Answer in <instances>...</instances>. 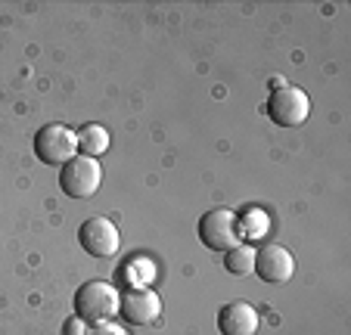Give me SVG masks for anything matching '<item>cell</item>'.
<instances>
[{
    "instance_id": "cell-1",
    "label": "cell",
    "mask_w": 351,
    "mask_h": 335,
    "mask_svg": "<svg viewBox=\"0 0 351 335\" xmlns=\"http://www.w3.org/2000/svg\"><path fill=\"white\" fill-rule=\"evenodd\" d=\"M121 295L115 292V286L109 283H84L75 292V317H81L84 323H106L109 317L119 314Z\"/></svg>"
},
{
    "instance_id": "cell-2",
    "label": "cell",
    "mask_w": 351,
    "mask_h": 335,
    "mask_svg": "<svg viewBox=\"0 0 351 335\" xmlns=\"http://www.w3.org/2000/svg\"><path fill=\"white\" fill-rule=\"evenodd\" d=\"M103 184V168L90 156H75L62 164L60 186L69 199H90Z\"/></svg>"
},
{
    "instance_id": "cell-3",
    "label": "cell",
    "mask_w": 351,
    "mask_h": 335,
    "mask_svg": "<svg viewBox=\"0 0 351 335\" xmlns=\"http://www.w3.org/2000/svg\"><path fill=\"white\" fill-rule=\"evenodd\" d=\"M199 239L212 251H230L237 249L239 239V221L230 208H212L199 221Z\"/></svg>"
},
{
    "instance_id": "cell-4",
    "label": "cell",
    "mask_w": 351,
    "mask_h": 335,
    "mask_svg": "<svg viewBox=\"0 0 351 335\" xmlns=\"http://www.w3.org/2000/svg\"><path fill=\"white\" fill-rule=\"evenodd\" d=\"M34 156L44 164H66L69 158L78 156V137L66 125H44L34 134Z\"/></svg>"
},
{
    "instance_id": "cell-5",
    "label": "cell",
    "mask_w": 351,
    "mask_h": 335,
    "mask_svg": "<svg viewBox=\"0 0 351 335\" xmlns=\"http://www.w3.org/2000/svg\"><path fill=\"white\" fill-rule=\"evenodd\" d=\"M308 115H311V99L302 87H283V90H274L267 99V119L280 127H298L305 125Z\"/></svg>"
},
{
    "instance_id": "cell-6",
    "label": "cell",
    "mask_w": 351,
    "mask_h": 335,
    "mask_svg": "<svg viewBox=\"0 0 351 335\" xmlns=\"http://www.w3.org/2000/svg\"><path fill=\"white\" fill-rule=\"evenodd\" d=\"M78 243L90 258H112L121 245V236L109 217H87L78 227Z\"/></svg>"
},
{
    "instance_id": "cell-7",
    "label": "cell",
    "mask_w": 351,
    "mask_h": 335,
    "mask_svg": "<svg viewBox=\"0 0 351 335\" xmlns=\"http://www.w3.org/2000/svg\"><path fill=\"white\" fill-rule=\"evenodd\" d=\"M252 270L265 280V283L286 286L292 280V273H295V258H292L289 249H283V245L267 243L255 251V267Z\"/></svg>"
},
{
    "instance_id": "cell-8",
    "label": "cell",
    "mask_w": 351,
    "mask_h": 335,
    "mask_svg": "<svg viewBox=\"0 0 351 335\" xmlns=\"http://www.w3.org/2000/svg\"><path fill=\"white\" fill-rule=\"evenodd\" d=\"M119 314L125 317L131 326H146V323L159 320L162 301L153 289H128L119 301Z\"/></svg>"
},
{
    "instance_id": "cell-9",
    "label": "cell",
    "mask_w": 351,
    "mask_h": 335,
    "mask_svg": "<svg viewBox=\"0 0 351 335\" xmlns=\"http://www.w3.org/2000/svg\"><path fill=\"white\" fill-rule=\"evenodd\" d=\"M221 335H255L258 332V310L249 301H230L218 310Z\"/></svg>"
},
{
    "instance_id": "cell-10",
    "label": "cell",
    "mask_w": 351,
    "mask_h": 335,
    "mask_svg": "<svg viewBox=\"0 0 351 335\" xmlns=\"http://www.w3.org/2000/svg\"><path fill=\"white\" fill-rule=\"evenodd\" d=\"M75 137H78V149L90 158L103 156V152L109 149V131L103 125H84Z\"/></svg>"
},
{
    "instance_id": "cell-11",
    "label": "cell",
    "mask_w": 351,
    "mask_h": 335,
    "mask_svg": "<svg viewBox=\"0 0 351 335\" xmlns=\"http://www.w3.org/2000/svg\"><path fill=\"white\" fill-rule=\"evenodd\" d=\"M237 221H239V239H243V243H258V239H265L267 214L261 208H249L243 217H237Z\"/></svg>"
},
{
    "instance_id": "cell-12",
    "label": "cell",
    "mask_w": 351,
    "mask_h": 335,
    "mask_svg": "<svg viewBox=\"0 0 351 335\" xmlns=\"http://www.w3.org/2000/svg\"><path fill=\"white\" fill-rule=\"evenodd\" d=\"M121 276H125L134 289H146V286L153 283L156 267H153V261H146V258H134V261H128L125 267H121Z\"/></svg>"
},
{
    "instance_id": "cell-13",
    "label": "cell",
    "mask_w": 351,
    "mask_h": 335,
    "mask_svg": "<svg viewBox=\"0 0 351 335\" xmlns=\"http://www.w3.org/2000/svg\"><path fill=\"white\" fill-rule=\"evenodd\" d=\"M227 255V270H230L233 276H249L252 273V267H255V251H252V245H243L239 243L237 249H230V251H224Z\"/></svg>"
},
{
    "instance_id": "cell-14",
    "label": "cell",
    "mask_w": 351,
    "mask_h": 335,
    "mask_svg": "<svg viewBox=\"0 0 351 335\" xmlns=\"http://www.w3.org/2000/svg\"><path fill=\"white\" fill-rule=\"evenodd\" d=\"M62 335H90V329H87V323L81 320V317H69L66 326H62Z\"/></svg>"
},
{
    "instance_id": "cell-15",
    "label": "cell",
    "mask_w": 351,
    "mask_h": 335,
    "mask_svg": "<svg viewBox=\"0 0 351 335\" xmlns=\"http://www.w3.org/2000/svg\"><path fill=\"white\" fill-rule=\"evenodd\" d=\"M90 335H125V332H121L119 326H99L97 332H90Z\"/></svg>"
},
{
    "instance_id": "cell-16",
    "label": "cell",
    "mask_w": 351,
    "mask_h": 335,
    "mask_svg": "<svg viewBox=\"0 0 351 335\" xmlns=\"http://www.w3.org/2000/svg\"><path fill=\"white\" fill-rule=\"evenodd\" d=\"M283 87H289L283 78H271V90H283Z\"/></svg>"
}]
</instances>
